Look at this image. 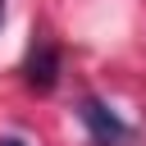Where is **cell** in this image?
Wrapping results in <instances>:
<instances>
[{
    "mask_svg": "<svg viewBox=\"0 0 146 146\" xmlns=\"http://www.w3.org/2000/svg\"><path fill=\"white\" fill-rule=\"evenodd\" d=\"M78 119H82V128L91 132L96 146H128V141H132V128H128L105 100H96V96H87V100L78 105Z\"/></svg>",
    "mask_w": 146,
    "mask_h": 146,
    "instance_id": "1",
    "label": "cell"
},
{
    "mask_svg": "<svg viewBox=\"0 0 146 146\" xmlns=\"http://www.w3.org/2000/svg\"><path fill=\"white\" fill-rule=\"evenodd\" d=\"M0 18H5V0H0Z\"/></svg>",
    "mask_w": 146,
    "mask_h": 146,
    "instance_id": "4",
    "label": "cell"
},
{
    "mask_svg": "<svg viewBox=\"0 0 146 146\" xmlns=\"http://www.w3.org/2000/svg\"><path fill=\"white\" fill-rule=\"evenodd\" d=\"M23 78H27V87H36V91H50V87H55V78H59V55H55L50 41H36V46L27 50Z\"/></svg>",
    "mask_w": 146,
    "mask_h": 146,
    "instance_id": "2",
    "label": "cell"
},
{
    "mask_svg": "<svg viewBox=\"0 0 146 146\" xmlns=\"http://www.w3.org/2000/svg\"><path fill=\"white\" fill-rule=\"evenodd\" d=\"M0 146H23V137H0Z\"/></svg>",
    "mask_w": 146,
    "mask_h": 146,
    "instance_id": "3",
    "label": "cell"
}]
</instances>
